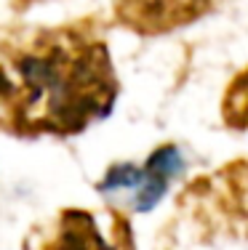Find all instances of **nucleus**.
Returning a JSON list of instances; mask_svg holds the SVG:
<instances>
[{
  "label": "nucleus",
  "mask_w": 248,
  "mask_h": 250,
  "mask_svg": "<svg viewBox=\"0 0 248 250\" xmlns=\"http://www.w3.org/2000/svg\"><path fill=\"white\" fill-rule=\"evenodd\" d=\"M120 83L91 19L22 29L0 40V130L14 139H69L112 112Z\"/></svg>",
  "instance_id": "f257e3e1"
},
{
  "label": "nucleus",
  "mask_w": 248,
  "mask_h": 250,
  "mask_svg": "<svg viewBox=\"0 0 248 250\" xmlns=\"http://www.w3.org/2000/svg\"><path fill=\"white\" fill-rule=\"evenodd\" d=\"M24 250H136L131 224L120 213H112L104 229L96 213L86 208H62L43 231L29 234Z\"/></svg>",
  "instance_id": "f03ea898"
},
{
  "label": "nucleus",
  "mask_w": 248,
  "mask_h": 250,
  "mask_svg": "<svg viewBox=\"0 0 248 250\" xmlns=\"http://www.w3.org/2000/svg\"><path fill=\"white\" fill-rule=\"evenodd\" d=\"M219 0H112L115 19L141 38H158L208 16Z\"/></svg>",
  "instance_id": "7ed1b4c3"
},
{
  "label": "nucleus",
  "mask_w": 248,
  "mask_h": 250,
  "mask_svg": "<svg viewBox=\"0 0 248 250\" xmlns=\"http://www.w3.org/2000/svg\"><path fill=\"white\" fill-rule=\"evenodd\" d=\"M222 120L235 130L248 128V67L232 77L222 99Z\"/></svg>",
  "instance_id": "20e7f679"
}]
</instances>
